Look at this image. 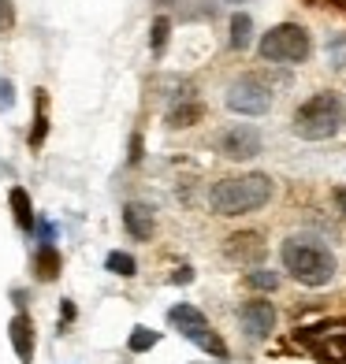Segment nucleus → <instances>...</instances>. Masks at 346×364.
<instances>
[{
    "label": "nucleus",
    "mask_w": 346,
    "mask_h": 364,
    "mask_svg": "<svg viewBox=\"0 0 346 364\" xmlns=\"http://www.w3.org/2000/svg\"><path fill=\"white\" fill-rule=\"evenodd\" d=\"M327 63H332L335 71H346V34H335V38H327Z\"/></svg>",
    "instance_id": "20"
},
{
    "label": "nucleus",
    "mask_w": 346,
    "mask_h": 364,
    "mask_svg": "<svg viewBox=\"0 0 346 364\" xmlns=\"http://www.w3.org/2000/svg\"><path fill=\"white\" fill-rule=\"evenodd\" d=\"M227 4H246V0H227Z\"/></svg>",
    "instance_id": "31"
},
{
    "label": "nucleus",
    "mask_w": 346,
    "mask_h": 364,
    "mask_svg": "<svg viewBox=\"0 0 346 364\" xmlns=\"http://www.w3.org/2000/svg\"><path fill=\"white\" fill-rule=\"evenodd\" d=\"M41 242H53V223H41Z\"/></svg>",
    "instance_id": "27"
},
{
    "label": "nucleus",
    "mask_w": 346,
    "mask_h": 364,
    "mask_svg": "<svg viewBox=\"0 0 346 364\" xmlns=\"http://www.w3.org/2000/svg\"><path fill=\"white\" fill-rule=\"evenodd\" d=\"M294 342L324 364H346V320H324L317 327H298Z\"/></svg>",
    "instance_id": "5"
},
{
    "label": "nucleus",
    "mask_w": 346,
    "mask_h": 364,
    "mask_svg": "<svg viewBox=\"0 0 346 364\" xmlns=\"http://www.w3.org/2000/svg\"><path fill=\"white\" fill-rule=\"evenodd\" d=\"M172 283L179 287V283H194V268H175L172 272Z\"/></svg>",
    "instance_id": "25"
},
{
    "label": "nucleus",
    "mask_w": 346,
    "mask_h": 364,
    "mask_svg": "<svg viewBox=\"0 0 346 364\" xmlns=\"http://www.w3.org/2000/svg\"><path fill=\"white\" fill-rule=\"evenodd\" d=\"M34 127H30V149H41L45 145V134H48V93L45 90H34Z\"/></svg>",
    "instance_id": "14"
},
{
    "label": "nucleus",
    "mask_w": 346,
    "mask_h": 364,
    "mask_svg": "<svg viewBox=\"0 0 346 364\" xmlns=\"http://www.w3.org/2000/svg\"><path fill=\"white\" fill-rule=\"evenodd\" d=\"M11 105H15V86L8 78H0V112H11Z\"/></svg>",
    "instance_id": "24"
},
{
    "label": "nucleus",
    "mask_w": 346,
    "mask_h": 364,
    "mask_svg": "<svg viewBox=\"0 0 346 364\" xmlns=\"http://www.w3.org/2000/svg\"><path fill=\"white\" fill-rule=\"evenodd\" d=\"M105 268H108L112 275H123V279H130V275H138V260L130 257V253L112 250V253L105 257Z\"/></svg>",
    "instance_id": "17"
},
{
    "label": "nucleus",
    "mask_w": 346,
    "mask_h": 364,
    "mask_svg": "<svg viewBox=\"0 0 346 364\" xmlns=\"http://www.w3.org/2000/svg\"><path fill=\"white\" fill-rule=\"evenodd\" d=\"M157 342H160L157 331H150V327H135V331H130V338H127V350H130V353H150Z\"/></svg>",
    "instance_id": "19"
},
{
    "label": "nucleus",
    "mask_w": 346,
    "mask_h": 364,
    "mask_svg": "<svg viewBox=\"0 0 346 364\" xmlns=\"http://www.w3.org/2000/svg\"><path fill=\"white\" fill-rule=\"evenodd\" d=\"M8 201H11V212H15V223H19V230H30V227L38 223V216H34V205H30V193H26L23 186H11Z\"/></svg>",
    "instance_id": "15"
},
{
    "label": "nucleus",
    "mask_w": 346,
    "mask_h": 364,
    "mask_svg": "<svg viewBox=\"0 0 346 364\" xmlns=\"http://www.w3.org/2000/svg\"><path fill=\"white\" fill-rule=\"evenodd\" d=\"M123 227H127V235H130V238H138V242H150V238H153V230H157L150 205H142V201H130V205L123 208Z\"/></svg>",
    "instance_id": "12"
},
{
    "label": "nucleus",
    "mask_w": 346,
    "mask_h": 364,
    "mask_svg": "<svg viewBox=\"0 0 346 364\" xmlns=\"http://www.w3.org/2000/svg\"><path fill=\"white\" fill-rule=\"evenodd\" d=\"M11 30H15V4L0 0V34H11Z\"/></svg>",
    "instance_id": "23"
},
{
    "label": "nucleus",
    "mask_w": 346,
    "mask_h": 364,
    "mask_svg": "<svg viewBox=\"0 0 346 364\" xmlns=\"http://www.w3.org/2000/svg\"><path fill=\"white\" fill-rule=\"evenodd\" d=\"M205 115V108L197 105V101H190V105H179V108H172L168 112V127H194L197 119Z\"/></svg>",
    "instance_id": "18"
},
{
    "label": "nucleus",
    "mask_w": 346,
    "mask_h": 364,
    "mask_svg": "<svg viewBox=\"0 0 346 364\" xmlns=\"http://www.w3.org/2000/svg\"><path fill=\"white\" fill-rule=\"evenodd\" d=\"M261 56L268 63H305L309 53H313V38L309 30L298 26V23H279L272 26L265 38H261Z\"/></svg>",
    "instance_id": "4"
},
{
    "label": "nucleus",
    "mask_w": 346,
    "mask_h": 364,
    "mask_svg": "<svg viewBox=\"0 0 346 364\" xmlns=\"http://www.w3.org/2000/svg\"><path fill=\"white\" fill-rule=\"evenodd\" d=\"M142 160V134L130 138V164H138Z\"/></svg>",
    "instance_id": "26"
},
{
    "label": "nucleus",
    "mask_w": 346,
    "mask_h": 364,
    "mask_svg": "<svg viewBox=\"0 0 346 364\" xmlns=\"http://www.w3.org/2000/svg\"><path fill=\"white\" fill-rule=\"evenodd\" d=\"M227 108L238 112V115H265L272 108V90L261 78L246 75V78L227 86Z\"/></svg>",
    "instance_id": "7"
},
{
    "label": "nucleus",
    "mask_w": 346,
    "mask_h": 364,
    "mask_svg": "<svg viewBox=\"0 0 346 364\" xmlns=\"http://www.w3.org/2000/svg\"><path fill=\"white\" fill-rule=\"evenodd\" d=\"M220 153L227 160H253L261 153V130L250 123H235L220 134Z\"/></svg>",
    "instance_id": "9"
},
{
    "label": "nucleus",
    "mask_w": 346,
    "mask_h": 364,
    "mask_svg": "<svg viewBox=\"0 0 346 364\" xmlns=\"http://www.w3.org/2000/svg\"><path fill=\"white\" fill-rule=\"evenodd\" d=\"M34 275L41 279V283H53V279L60 275V253L53 242H41L38 253H34Z\"/></svg>",
    "instance_id": "13"
},
{
    "label": "nucleus",
    "mask_w": 346,
    "mask_h": 364,
    "mask_svg": "<svg viewBox=\"0 0 346 364\" xmlns=\"http://www.w3.org/2000/svg\"><path fill=\"white\" fill-rule=\"evenodd\" d=\"M272 178L268 175H238V178H224L212 186L209 193V205L216 216H246V212H257L272 201Z\"/></svg>",
    "instance_id": "1"
},
{
    "label": "nucleus",
    "mask_w": 346,
    "mask_h": 364,
    "mask_svg": "<svg viewBox=\"0 0 346 364\" xmlns=\"http://www.w3.org/2000/svg\"><path fill=\"white\" fill-rule=\"evenodd\" d=\"M238 323L246 331V338L253 342H265L272 331H276V305L265 301V297H253V301H246L238 309Z\"/></svg>",
    "instance_id": "8"
},
{
    "label": "nucleus",
    "mask_w": 346,
    "mask_h": 364,
    "mask_svg": "<svg viewBox=\"0 0 346 364\" xmlns=\"http://www.w3.org/2000/svg\"><path fill=\"white\" fill-rule=\"evenodd\" d=\"M265 250H268V245L261 242L257 230H242V235H231L227 245H224V253H227L231 260H238V264H257L261 257H265Z\"/></svg>",
    "instance_id": "10"
},
{
    "label": "nucleus",
    "mask_w": 346,
    "mask_h": 364,
    "mask_svg": "<svg viewBox=\"0 0 346 364\" xmlns=\"http://www.w3.org/2000/svg\"><path fill=\"white\" fill-rule=\"evenodd\" d=\"M332 4H339V8H346V0H332Z\"/></svg>",
    "instance_id": "30"
},
{
    "label": "nucleus",
    "mask_w": 346,
    "mask_h": 364,
    "mask_svg": "<svg viewBox=\"0 0 346 364\" xmlns=\"http://www.w3.org/2000/svg\"><path fill=\"white\" fill-rule=\"evenodd\" d=\"M153 4H175V0H153Z\"/></svg>",
    "instance_id": "29"
},
{
    "label": "nucleus",
    "mask_w": 346,
    "mask_h": 364,
    "mask_svg": "<svg viewBox=\"0 0 346 364\" xmlns=\"http://www.w3.org/2000/svg\"><path fill=\"white\" fill-rule=\"evenodd\" d=\"M250 41H253V19L246 11H235L231 15V48H250Z\"/></svg>",
    "instance_id": "16"
},
{
    "label": "nucleus",
    "mask_w": 346,
    "mask_h": 364,
    "mask_svg": "<svg viewBox=\"0 0 346 364\" xmlns=\"http://www.w3.org/2000/svg\"><path fill=\"white\" fill-rule=\"evenodd\" d=\"M168 320L179 327V335H183L187 342H194L197 350H205V353H212L216 360H227V346H224V338L216 335V331L209 327V320H205V312L201 309H194V305H175V309H168Z\"/></svg>",
    "instance_id": "6"
},
{
    "label": "nucleus",
    "mask_w": 346,
    "mask_h": 364,
    "mask_svg": "<svg viewBox=\"0 0 346 364\" xmlns=\"http://www.w3.org/2000/svg\"><path fill=\"white\" fill-rule=\"evenodd\" d=\"M346 123V112L342 101L335 93H313L305 105H298L294 112V134L305 138V141H324V138H335Z\"/></svg>",
    "instance_id": "3"
},
{
    "label": "nucleus",
    "mask_w": 346,
    "mask_h": 364,
    "mask_svg": "<svg viewBox=\"0 0 346 364\" xmlns=\"http://www.w3.org/2000/svg\"><path fill=\"white\" fill-rule=\"evenodd\" d=\"M246 283H250L253 290H276V287H279V275L257 268V272H246Z\"/></svg>",
    "instance_id": "21"
},
{
    "label": "nucleus",
    "mask_w": 346,
    "mask_h": 364,
    "mask_svg": "<svg viewBox=\"0 0 346 364\" xmlns=\"http://www.w3.org/2000/svg\"><path fill=\"white\" fill-rule=\"evenodd\" d=\"M168 34H172V23L164 19H153V34H150V45H153V53H164V45H168Z\"/></svg>",
    "instance_id": "22"
},
{
    "label": "nucleus",
    "mask_w": 346,
    "mask_h": 364,
    "mask_svg": "<svg viewBox=\"0 0 346 364\" xmlns=\"http://www.w3.org/2000/svg\"><path fill=\"white\" fill-rule=\"evenodd\" d=\"M8 338H11V350L23 364L34 360V323H30L26 312H15L11 323H8Z\"/></svg>",
    "instance_id": "11"
},
{
    "label": "nucleus",
    "mask_w": 346,
    "mask_h": 364,
    "mask_svg": "<svg viewBox=\"0 0 346 364\" xmlns=\"http://www.w3.org/2000/svg\"><path fill=\"white\" fill-rule=\"evenodd\" d=\"M279 257H283V268L290 272V279L302 287L317 290V287H327L335 279V257L317 238H287Z\"/></svg>",
    "instance_id": "2"
},
{
    "label": "nucleus",
    "mask_w": 346,
    "mask_h": 364,
    "mask_svg": "<svg viewBox=\"0 0 346 364\" xmlns=\"http://www.w3.org/2000/svg\"><path fill=\"white\" fill-rule=\"evenodd\" d=\"M339 208H342V216H346V190H339Z\"/></svg>",
    "instance_id": "28"
}]
</instances>
